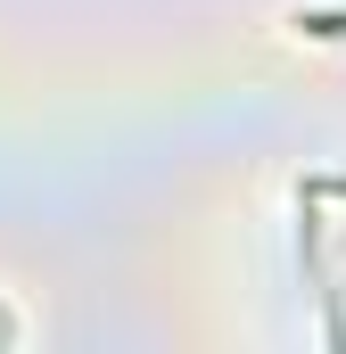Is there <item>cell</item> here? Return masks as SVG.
Listing matches in <instances>:
<instances>
[{
  "label": "cell",
  "mask_w": 346,
  "mask_h": 354,
  "mask_svg": "<svg viewBox=\"0 0 346 354\" xmlns=\"http://www.w3.org/2000/svg\"><path fill=\"white\" fill-rule=\"evenodd\" d=\"M297 25H305V33H322V41H346V17H330V8H322V17H297Z\"/></svg>",
  "instance_id": "6da1fadb"
}]
</instances>
